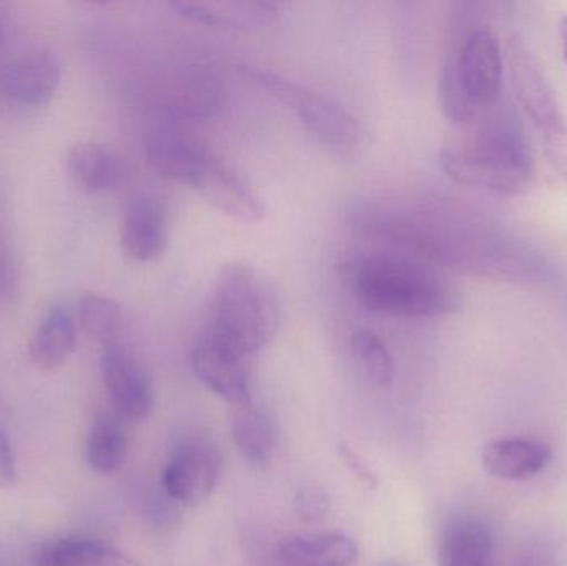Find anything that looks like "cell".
<instances>
[{"label":"cell","mask_w":567,"mask_h":566,"mask_svg":"<svg viewBox=\"0 0 567 566\" xmlns=\"http://www.w3.org/2000/svg\"><path fill=\"white\" fill-rule=\"evenodd\" d=\"M76 316L80 326L90 338L105 346L116 344V338L122 331L123 315L113 299L95 292L83 295L76 305Z\"/></svg>","instance_id":"cell-24"},{"label":"cell","mask_w":567,"mask_h":566,"mask_svg":"<svg viewBox=\"0 0 567 566\" xmlns=\"http://www.w3.org/2000/svg\"><path fill=\"white\" fill-rule=\"evenodd\" d=\"M103 384L120 414L143 421L153 411V384L145 366L118 344L106 346L100 359Z\"/></svg>","instance_id":"cell-9"},{"label":"cell","mask_w":567,"mask_h":566,"mask_svg":"<svg viewBox=\"0 0 567 566\" xmlns=\"http://www.w3.org/2000/svg\"><path fill=\"white\" fill-rule=\"evenodd\" d=\"M35 566H140L130 555L92 538H62L43 545Z\"/></svg>","instance_id":"cell-21"},{"label":"cell","mask_w":567,"mask_h":566,"mask_svg":"<svg viewBox=\"0 0 567 566\" xmlns=\"http://www.w3.org/2000/svg\"><path fill=\"white\" fill-rule=\"evenodd\" d=\"M559 35H561L563 55L567 63V13L559 20Z\"/></svg>","instance_id":"cell-31"},{"label":"cell","mask_w":567,"mask_h":566,"mask_svg":"<svg viewBox=\"0 0 567 566\" xmlns=\"http://www.w3.org/2000/svg\"><path fill=\"white\" fill-rule=\"evenodd\" d=\"M146 162L165 178L192 182L213 155L196 133L172 110L150 123L145 133Z\"/></svg>","instance_id":"cell-5"},{"label":"cell","mask_w":567,"mask_h":566,"mask_svg":"<svg viewBox=\"0 0 567 566\" xmlns=\"http://www.w3.org/2000/svg\"><path fill=\"white\" fill-rule=\"evenodd\" d=\"M66 163L75 182L92 193L112 192L125 178L122 159L100 143H79L70 150Z\"/></svg>","instance_id":"cell-20"},{"label":"cell","mask_w":567,"mask_h":566,"mask_svg":"<svg viewBox=\"0 0 567 566\" xmlns=\"http://www.w3.org/2000/svg\"><path fill=\"white\" fill-rule=\"evenodd\" d=\"M231 438L246 462L255 467H266L275 455L278 432L269 412L249 402L236 405Z\"/></svg>","instance_id":"cell-18"},{"label":"cell","mask_w":567,"mask_h":566,"mask_svg":"<svg viewBox=\"0 0 567 566\" xmlns=\"http://www.w3.org/2000/svg\"><path fill=\"white\" fill-rule=\"evenodd\" d=\"M126 447L125 429L118 418L100 415L86 439V462L99 474H115L125 464Z\"/></svg>","instance_id":"cell-23"},{"label":"cell","mask_w":567,"mask_h":566,"mask_svg":"<svg viewBox=\"0 0 567 566\" xmlns=\"http://www.w3.org/2000/svg\"><path fill=\"white\" fill-rule=\"evenodd\" d=\"M193 371L199 381L233 405L252 402L245 359L202 339L193 351Z\"/></svg>","instance_id":"cell-12"},{"label":"cell","mask_w":567,"mask_h":566,"mask_svg":"<svg viewBox=\"0 0 567 566\" xmlns=\"http://www.w3.org/2000/svg\"><path fill=\"white\" fill-rule=\"evenodd\" d=\"M330 511V497L323 488L306 487L297 494L296 512L303 522L323 521Z\"/></svg>","instance_id":"cell-26"},{"label":"cell","mask_w":567,"mask_h":566,"mask_svg":"<svg viewBox=\"0 0 567 566\" xmlns=\"http://www.w3.org/2000/svg\"><path fill=\"white\" fill-rule=\"evenodd\" d=\"M17 263L6 235L0 229V299H9L17 289Z\"/></svg>","instance_id":"cell-27"},{"label":"cell","mask_w":567,"mask_h":566,"mask_svg":"<svg viewBox=\"0 0 567 566\" xmlns=\"http://www.w3.org/2000/svg\"><path fill=\"white\" fill-rule=\"evenodd\" d=\"M281 322L278 295L268 278L245 261L219 272L203 339L246 359L275 339Z\"/></svg>","instance_id":"cell-1"},{"label":"cell","mask_w":567,"mask_h":566,"mask_svg":"<svg viewBox=\"0 0 567 566\" xmlns=\"http://www.w3.org/2000/svg\"><path fill=\"white\" fill-rule=\"evenodd\" d=\"M339 454L340 457H342L343 464L347 465V469H349L363 485L370 488L379 487V477H377L375 472L370 469V465L367 464L350 445L340 444Z\"/></svg>","instance_id":"cell-28"},{"label":"cell","mask_w":567,"mask_h":566,"mask_svg":"<svg viewBox=\"0 0 567 566\" xmlns=\"http://www.w3.org/2000/svg\"><path fill=\"white\" fill-rule=\"evenodd\" d=\"M353 354L372 384L385 388L395 378V362L383 339L372 331H359L352 339Z\"/></svg>","instance_id":"cell-25"},{"label":"cell","mask_w":567,"mask_h":566,"mask_svg":"<svg viewBox=\"0 0 567 566\" xmlns=\"http://www.w3.org/2000/svg\"><path fill=\"white\" fill-rule=\"evenodd\" d=\"M219 472L221 459L215 445L203 439H188L173 449L163 467V491L173 502L195 507L215 492Z\"/></svg>","instance_id":"cell-6"},{"label":"cell","mask_w":567,"mask_h":566,"mask_svg":"<svg viewBox=\"0 0 567 566\" xmlns=\"http://www.w3.org/2000/svg\"><path fill=\"white\" fill-rule=\"evenodd\" d=\"M17 462L9 435L0 429V487L16 484Z\"/></svg>","instance_id":"cell-29"},{"label":"cell","mask_w":567,"mask_h":566,"mask_svg":"<svg viewBox=\"0 0 567 566\" xmlns=\"http://www.w3.org/2000/svg\"><path fill=\"white\" fill-rule=\"evenodd\" d=\"M241 70L284 109L299 116L307 132L327 148L347 153L359 146L362 136L359 120L336 100L319 95L272 70L255 65H243Z\"/></svg>","instance_id":"cell-4"},{"label":"cell","mask_w":567,"mask_h":566,"mask_svg":"<svg viewBox=\"0 0 567 566\" xmlns=\"http://www.w3.org/2000/svg\"><path fill=\"white\" fill-rule=\"evenodd\" d=\"M3 22H2V17H0V42H2V39H3Z\"/></svg>","instance_id":"cell-32"},{"label":"cell","mask_w":567,"mask_h":566,"mask_svg":"<svg viewBox=\"0 0 567 566\" xmlns=\"http://www.w3.org/2000/svg\"><path fill=\"white\" fill-rule=\"evenodd\" d=\"M456 76L476 109L489 105L499 95L503 55L498 37L488 29H476L463 39L455 56H450Z\"/></svg>","instance_id":"cell-7"},{"label":"cell","mask_w":567,"mask_h":566,"mask_svg":"<svg viewBox=\"0 0 567 566\" xmlns=\"http://www.w3.org/2000/svg\"><path fill=\"white\" fill-rule=\"evenodd\" d=\"M389 566H396V565H389Z\"/></svg>","instance_id":"cell-33"},{"label":"cell","mask_w":567,"mask_h":566,"mask_svg":"<svg viewBox=\"0 0 567 566\" xmlns=\"http://www.w3.org/2000/svg\"><path fill=\"white\" fill-rule=\"evenodd\" d=\"M281 560L289 566H352L359 547L342 534H307L281 545Z\"/></svg>","instance_id":"cell-19"},{"label":"cell","mask_w":567,"mask_h":566,"mask_svg":"<svg viewBox=\"0 0 567 566\" xmlns=\"http://www.w3.org/2000/svg\"><path fill=\"white\" fill-rule=\"evenodd\" d=\"M178 16L216 27V29L248 30L269 25L279 17V6L262 0H203V2H173Z\"/></svg>","instance_id":"cell-15"},{"label":"cell","mask_w":567,"mask_h":566,"mask_svg":"<svg viewBox=\"0 0 567 566\" xmlns=\"http://www.w3.org/2000/svg\"><path fill=\"white\" fill-rule=\"evenodd\" d=\"M226 93L221 79L212 70L192 69L179 83L173 112L183 119H212L225 105Z\"/></svg>","instance_id":"cell-22"},{"label":"cell","mask_w":567,"mask_h":566,"mask_svg":"<svg viewBox=\"0 0 567 566\" xmlns=\"http://www.w3.org/2000/svg\"><path fill=\"white\" fill-rule=\"evenodd\" d=\"M515 566H549L548 558L545 554H542L539 548H529V550L523 552L519 555L518 562Z\"/></svg>","instance_id":"cell-30"},{"label":"cell","mask_w":567,"mask_h":566,"mask_svg":"<svg viewBox=\"0 0 567 566\" xmlns=\"http://www.w3.org/2000/svg\"><path fill=\"white\" fill-rule=\"evenodd\" d=\"M342 276L363 308L405 318H433L458 308L456 292L415 259L396 255L359 258L342 266Z\"/></svg>","instance_id":"cell-2"},{"label":"cell","mask_w":567,"mask_h":566,"mask_svg":"<svg viewBox=\"0 0 567 566\" xmlns=\"http://www.w3.org/2000/svg\"><path fill=\"white\" fill-rule=\"evenodd\" d=\"M495 535L476 515H456L443 528L439 566H493Z\"/></svg>","instance_id":"cell-14"},{"label":"cell","mask_w":567,"mask_h":566,"mask_svg":"<svg viewBox=\"0 0 567 566\" xmlns=\"http://www.w3.org/2000/svg\"><path fill=\"white\" fill-rule=\"evenodd\" d=\"M76 346V326L66 309L53 306L40 319L30 338V361L37 368L52 371L69 361Z\"/></svg>","instance_id":"cell-17"},{"label":"cell","mask_w":567,"mask_h":566,"mask_svg":"<svg viewBox=\"0 0 567 566\" xmlns=\"http://www.w3.org/2000/svg\"><path fill=\"white\" fill-rule=\"evenodd\" d=\"M498 120L473 145L442 150L440 166L458 185L505 196L522 195L535 173L532 153L512 119Z\"/></svg>","instance_id":"cell-3"},{"label":"cell","mask_w":567,"mask_h":566,"mask_svg":"<svg viewBox=\"0 0 567 566\" xmlns=\"http://www.w3.org/2000/svg\"><path fill=\"white\" fill-rule=\"evenodd\" d=\"M168 243L165 208L158 199L138 195L128 203L122 223V246L135 261L158 258Z\"/></svg>","instance_id":"cell-13"},{"label":"cell","mask_w":567,"mask_h":566,"mask_svg":"<svg viewBox=\"0 0 567 566\" xmlns=\"http://www.w3.org/2000/svg\"><path fill=\"white\" fill-rule=\"evenodd\" d=\"M483 467L493 477L523 482L542 474L553 459L545 442L525 438L498 439L483 449Z\"/></svg>","instance_id":"cell-16"},{"label":"cell","mask_w":567,"mask_h":566,"mask_svg":"<svg viewBox=\"0 0 567 566\" xmlns=\"http://www.w3.org/2000/svg\"><path fill=\"white\" fill-rule=\"evenodd\" d=\"M509 65L515 80L516 95L533 122L545 130L546 140L567 138V125L558 100L545 73L522 40L509 42Z\"/></svg>","instance_id":"cell-8"},{"label":"cell","mask_w":567,"mask_h":566,"mask_svg":"<svg viewBox=\"0 0 567 566\" xmlns=\"http://www.w3.org/2000/svg\"><path fill=\"white\" fill-rule=\"evenodd\" d=\"M189 185L223 215L246 225H256L266 216V205L258 193L228 165L209 156Z\"/></svg>","instance_id":"cell-10"},{"label":"cell","mask_w":567,"mask_h":566,"mask_svg":"<svg viewBox=\"0 0 567 566\" xmlns=\"http://www.w3.org/2000/svg\"><path fill=\"white\" fill-rule=\"evenodd\" d=\"M62 60L52 50H35L0 70V92L20 105L50 102L62 82Z\"/></svg>","instance_id":"cell-11"}]
</instances>
